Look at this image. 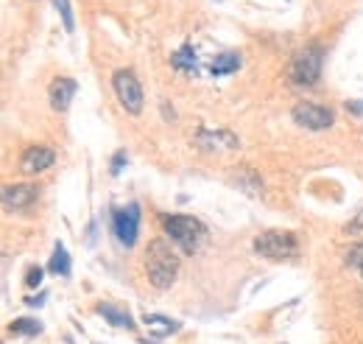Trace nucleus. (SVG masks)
Returning a JSON list of instances; mask_svg holds the SVG:
<instances>
[{"label":"nucleus","instance_id":"1","mask_svg":"<svg viewBox=\"0 0 363 344\" xmlns=\"http://www.w3.org/2000/svg\"><path fill=\"white\" fill-rule=\"evenodd\" d=\"M145 271H149V283L160 291L171 289L179 278V255L171 249L168 241L154 238L145 252Z\"/></svg>","mask_w":363,"mask_h":344},{"label":"nucleus","instance_id":"2","mask_svg":"<svg viewBox=\"0 0 363 344\" xmlns=\"http://www.w3.org/2000/svg\"><path fill=\"white\" fill-rule=\"evenodd\" d=\"M322 64H324V48L322 45H305L290 56L285 76L294 87H313L322 79Z\"/></svg>","mask_w":363,"mask_h":344},{"label":"nucleus","instance_id":"3","mask_svg":"<svg viewBox=\"0 0 363 344\" xmlns=\"http://www.w3.org/2000/svg\"><path fill=\"white\" fill-rule=\"evenodd\" d=\"M162 227L185 255H196L207 241V227L193 216H162Z\"/></svg>","mask_w":363,"mask_h":344},{"label":"nucleus","instance_id":"4","mask_svg":"<svg viewBox=\"0 0 363 344\" xmlns=\"http://www.w3.org/2000/svg\"><path fill=\"white\" fill-rule=\"evenodd\" d=\"M254 252L263 255L266 260H290L299 252V241L294 233L285 230H268L254 238Z\"/></svg>","mask_w":363,"mask_h":344},{"label":"nucleus","instance_id":"5","mask_svg":"<svg viewBox=\"0 0 363 344\" xmlns=\"http://www.w3.org/2000/svg\"><path fill=\"white\" fill-rule=\"evenodd\" d=\"M112 87H115V96L120 98L123 109L131 112V115H140L142 109V87H140V79L131 73V71H118L112 76Z\"/></svg>","mask_w":363,"mask_h":344},{"label":"nucleus","instance_id":"6","mask_svg":"<svg viewBox=\"0 0 363 344\" xmlns=\"http://www.w3.org/2000/svg\"><path fill=\"white\" fill-rule=\"evenodd\" d=\"M112 230H115L118 241H120L126 249H131V246L137 244V233H140V208H137L134 201L126 204V208L112 210Z\"/></svg>","mask_w":363,"mask_h":344},{"label":"nucleus","instance_id":"7","mask_svg":"<svg viewBox=\"0 0 363 344\" xmlns=\"http://www.w3.org/2000/svg\"><path fill=\"white\" fill-rule=\"evenodd\" d=\"M302 129H310V132H322V129H330L333 126V112L322 104H313V101H299L290 112Z\"/></svg>","mask_w":363,"mask_h":344},{"label":"nucleus","instance_id":"8","mask_svg":"<svg viewBox=\"0 0 363 344\" xmlns=\"http://www.w3.org/2000/svg\"><path fill=\"white\" fill-rule=\"evenodd\" d=\"M0 199H3V208L6 210H26L31 208V204L39 199V185H31V182H15V185H6L3 193H0Z\"/></svg>","mask_w":363,"mask_h":344},{"label":"nucleus","instance_id":"9","mask_svg":"<svg viewBox=\"0 0 363 344\" xmlns=\"http://www.w3.org/2000/svg\"><path fill=\"white\" fill-rule=\"evenodd\" d=\"M193 143H196L198 149H204V152H230V149H238V137H235L232 132H227V129H221V132H207V129H201V132L193 137Z\"/></svg>","mask_w":363,"mask_h":344},{"label":"nucleus","instance_id":"10","mask_svg":"<svg viewBox=\"0 0 363 344\" xmlns=\"http://www.w3.org/2000/svg\"><path fill=\"white\" fill-rule=\"evenodd\" d=\"M53 160H56V154L50 149H45V146H28L23 152V157H20V171L23 174H42V171H48L53 165Z\"/></svg>","mask_w":363,"mask_h":344},{"label":"nucleus","instance_id":"11","mask_svg":"<svg viewBox=\"0 0 363 344\" xmlns=\"http://www.w3.org/2000/svg\"><path fill=\"white\" fill-rule=\"evenodd\" d=\"M76 90H79L76 79H56V82L50 84V90H48V96H50V107H53L56 112H64V109L70 107L73 96H76Z\"/></svg>","mask_w":363,"mask_h":344},{"label":"nucleus","instance_id":"12","mask_svg":"<svg viewBox=\"0 0 363 344\" xmlns=\"http://www.w3.org/2000/svg\"><path fill=\"white\" fill-rule=\"evenodd\" d=\"M241 67V56L235 53V51H224V53H218L215 59H212V64H210V73L212 76H230V73H235Z\"/></svg>","mask_w":363,"mask_h":344},{"label":"nucleus","instance_id":"13","mask_svg":"<svg viewBox=\"0 0 363 344\" xmlns=\"http://www.w3.org/2000/svg\"><path fill=\"white\" fill-rule=\"evenodd\" d=\"M142 322H145V327H149L154 336H171V333L179 330V322H174L168 316H157V314H145Z\"/></svg>","mask_w":363,"mask_h":344},{"label":"nucleus","instance_id":"14","mask_svg":"<svg viewBox=\"0 0 363 344\" xmlns=\"http://www.w3.org/2000/svg\"><path fill=\"white\" fill-rule=\"evenodd\" d=\"M95 311H98L104 319H109L115 327H126V330H131V327H134V319H131V314H129V311H120V308H115V305H109V302L98 305Z\"/></svg>","mask_w":363,"mask_h":344},{"label":"nucleus","instance_id":"15","mask_svg":"<svg viewBox=\"0 0 363 344\" xmlns=\"http://www.w3.org/2000/svg\"><path fill=\"white\" fill-rule=\"evenodd\" d=\"M171 64L176 67V71H185V73H193V76H196V71H198V62H196V53H193L190 45L179 48V51L171 56Z\"/></svg>","mask_w":363,"mask_h":344},{"label":"nucleus","instance_id":"16","mask_svg":"<svg viewBox=\"0 0 363 344\" xmlns=\"http://www.w3.org/2000/svg\"><path fill=\"white\" fill-rule=\"evenodd\" d=\"M48 269H50L53 274H59V278H67V274H70V255H67V249H64L62 244H56V249H53V257H50Z\"/></svg>","mask_w":363,"mask_h":344},{"label":"nucleus","instance_id":"17","mask_svg":"<svg viewBox=\"0 0 363 344\" xmlns=\"http://www.w3.org/2000/svg\"><path fill=\"white\" fill-rule=\"evenodd\" d=\"M53 6H56V12H59V17H62V26H64V31H67V34H73V31H76V20H73L70 0H53Z\"/></svg>","mask_w":363,"mask_h":344},{"label":"nucleus","instance_id":"18","mask_svg":"<svg viewBox=\"0 0 363 344\" xmlns=\"http://www.w3.org/2000/svg\"><path fill=\"white\" fill-rule=\"evenodd\" d=\"M9 330L17 336H37V333H42V325L37 319H15Z\"/></svg>","mask_w":363,"mask_h":344},{"label":"nucleus","instance_id":"19","mask_svg":"<svg viewBox=\"0 0 363 344\" xmlns=\"http://www.w3.org/2000/svg\"><path fill=\"white\" fill-rule=\"evenodd\" d=\"M346 266L363 278V241L355 244V246H349V252H346Z\"/></svg>","mask_w":363,"mask_h":344},{"label":"nucleus","instance_id":"20","mask_svg":"<svg viewBox=\"0 0 363 344\" xmlns=\"http://www.w3.org/2000/svg\"><path fill=\"white\" fill-rule=\"evenodd\" d=\"M39 283H42V269H39V266H31L28 274H26V286L34 289V286H39Z\"/></svg>","mask_w":363,"mask_h":344},{"label":"nucleus","instance_id":"21","mask_svg":"<svg viewBox=\"0 0 363 344\" xmlns=\"http://www.w3.org/2000/svg\"><path fill=\"white\" fill-rule=\"evenodd\" d=\"M123 165H126V152H118V154L112 157V168H109V171H112V176H118V174L123 171Z\"/></svg>","mask_w":363,"mask_h":344},{"label":"nucleus","instance_id":"22","mask_svg":"<svg viewBox=\"0 0 363 344\" xmlns=\"http://www.w3.org/2000/svg\"><path fill=\"white\" fill-rule=\"evenodd\" d=\"M346 109H349L352 115H363V104H360V101H349Z\"/></svg>","mask_w":363,"mask_h":344}]
</instances>
